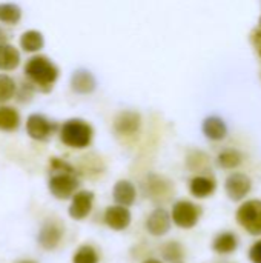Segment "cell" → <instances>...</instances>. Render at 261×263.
Wrapping results in <instances>:
<instances>
[{"mask_svg":"<svg viewBox=\"0 0 261 263\" xmlns=\"http://www.w3.org/2000/svg\"><path fill=\"white\" fill-rule=\"evenodd\" d=\"M51 168L54 174L48 180L49 193L58 200L71 199L80 186L75 170L60 159H51Z\"/></svg>","mask_w":261,"mask_h":263,"instance_id":"1","label":"cell"},{"mask_svg":"<svg viewBox=\"0 0 261 263\" xmlns=\"http://www.w3.org/2000/svg\"><path fill=\"white\" fill-rule=\"evenodd\" d=\"M26 77L40 89L49 91L58 77V68L45 55L31 57L25 66Z\"/></svg>","mask_w":261,"mask_h":263,"instance_id":"2","label":"cell"},{"mask_svg":"<svg viewBox=\"0 0 261 263\" xmlns=\"http://www.w3.org/2000/svg\"><path fill=\"white\" fill-rule=\"evenodd\" d=\"M94 131L92 126L82 119H71L60 128V140L75 149H83L91 145Z\"/></svg>","mask_w":261,"mask_h":263,"instance_id":"3","label":"cell"},{"mask_svg":"<svg viewBox=\"0 0 261 263\" xmlns=\"http://www.w3.org/2000/svg\"><path fill=\"white\" fill-rule=\"evenodd\" d=\"M237 222L252 236H261V200L254 199L242 203L237 210Z\"/></svg>","mask_w":261,"mask_h":263,"instance_id":"4","label":"cell"},{"mask_svg":"<svg viewBox=\"0 0 261 263\" xmlns=\"http://www.w3.org/2000/svg\"><path fill=\"white\" fill-rule=\"evenodd\" d=\"M200 214H202V210L195 203L189 200H178L174 203L171 210V220L178 228L191 230L198 223Z\"/></svg>","mask_w":261,"mask_h":263,"instance_id":"5","label":"cell"},{"mask_svg":"<svg viewBox=\"0 0 261 263\" xmlns=\"http://www.w3.org/2000/svg\"><path fill=\"white\" fill-rule=\"evenodd\" d=\"M94 206V193L92 191H77L71 197V203L68 208L69 217L74 220H83L86 219Z\"/></svg>","mask_w":261,"mask_h":263,"instance_id":"6","label":"cell"},{"mask_svg":"<svg viewBox=\"0 0 261 263\" xmlns=\"http://www.w3.org/2000/svg\"><path fill=\"white\" fill-rule=\"evenodd\" d=\"M251 188L252 182L243 173H234L225 182V191L228 197L234 202H242L251 193Z\"/></svg>","mask_w":261,"mask_h":263,"instance_id":"7","label":"cell"},{"mask_svg":"<svg viewBox=\"0 0 261 263\" xmlns=\"http://www.w3.org/2000/svg\"><path fill=\"white\" fill-rule=\"evenodd\" d=\"M54 129H55V125L42 114H31L26 120V133L34 140H38V142L48 140L52 136Z\"/></svg>","mask_w":261,"mask_h":263,"instance_id":"8","label":"cell"},{"mask_svg":"<svg viewBox=\"0 0 261 263\" xmlns=\"http://www.w3.org/2000/svg\"><path fill=\"white\" fill-rule=\"evenodd\" d=\"M171 213L165 208H155L146 219V231L154 237H163L171 231Z\"/></svg>","mask_w":261,"mask_h":263,"instance_id":"9","label":"cell"},{"mask_svg":"<svg viewBox=\"0 0 261 263\" xmlns=\"http://www.w3.org/2000/svg\"><path fill=\"white\" fill-rule=\"evenodd\" d=\"M105 223L108 225V228L114 230V231H123L131 225L132 216L128 206H122V205H111L105 210Z\"/></svg>","mask_w":261,"mask_h":263,"instance_id":"10","label":"cell"},{"mask_svg":"<svg viewBox=\"0 0 261 263\" xmlns=\"http://www.w3.org/2000/svg\"><path fill=\"white\" fill-rule=\"evenodd\" d=\"M63 237V230L62 227L54 222V220H48L38 231V236H37V242L38 245L46 250V251H52L58 247L60 240Z\"/></svg>","mask_w":261,"mask_h":263,"instance_id":"11","label":"cell"},{"mask_svg":"<svg viewBox=\"0 0 261 263\" xmlns=\"http://www.w3.org/2000/svg\"><path fill=\"white\" fill-rule=\"evenodd\" d=\"M112 199L117 205L131 206L137 199V190L132 182L129 180H118L112 188Z\"/></svg>","mask_w":261,"mask_h":263,"instance_id":"12","label":"cell"},{"mask_svg":"<svg viewBox=\"0 0 261 263\" xmlns=\"http://www.w3.org/2000/svg\"><path fill=\"white\" fill-rule=\"evenodd\" d=\"M71 86L78 94H89L95 89V79L86 69H78L71 77Z\"/></svg>","mask_w":261,"mask_h":263,"instance_id":"13","label":"cell"},{"mask_svg":"<svg viewBox=\"0 0 261 263\" xmlns=\"http://www.w3.org/2000/svg\"><path fill=\"white\" fill-rule=\"evenodd\" d=\"M215 182L211 177L205 176H197L191 180L189 183V191L195 199H206L214 194L215 191Z\"/></svg>","mask_w":261,"mask_h":263,"instance_id":"14","label":"cell"},{"mask_svg":"<svg viewBox=\"0 0 261 263\" xmlns=\"http://www.w3.org/2000/svg\"><path fill=\"white\" fill-rule=\"evenodd\" d=\"M203 133L209 140H223L228 134V126L220 117L211 116L203 122Z\"/></svg>","mask_w":261,"mask_h":263,"instance_id":"15","label":"cell"},{"mask_svg":"<svg viewBox=\"0 0 261 263\" xmlns=\"http://www.w3.org/2000/svg\"><path fill=\"white\" fill-rule=\"evenodd\" d=\"M114 126L120 134H125V136L134 134L140 126V116L131 111H125L115 119Z\"/></svg>","mask_w":261,"mask_h":263,"instance_id":"16","label":"cell"},{"mask_svg":"<svg viewBox=\"0 0 261 263\" xmlns=\"http://www.w3.org/2000/svg\"><path fill=\"white\" fill-rule=\"evenodd\" d=\"M20 63V52L9 43L0 45V71H12Z\"/></svg>","mask_w":261,"mask_h":263,"instance_id":"17","label":"cell"},{"mask_svg":"<svg viewBox=\"0 0 261 263\" xmlns=\"http://www.w3.org/2000/svg\"><path fill=\"white\" fill-rule=\"evenodd\" d=\"M237 247H238V240L235 234L231 231L218 234L212 242V250L218 254H231L237 250Z\"/></svg>","mask_w":261,"mask_h":263,"instance_id":"18","label":"cell"},{"mask_svg":"<svg viewBox=\"0 0 261 263\" xmlns=\"http://www.w3.org/2000/svg\"><path fill=\"white\" fill-rule=\"evenodd\" d=\"M43 45H45V40H43L42 32L38 31H34V29L26 31L20 37V46L26 52H37L43 48Z\"/></svg>","mask_w":261,"mask_h":263,"instance_id":"19","label":"cell"},{"mask_svg":"<svg viewBox=\"0 0 261 263\" xmlns=\"http://www.w3.org/2000/svg\"><path fill=\"white\" fill-rule=\"evenodd\" d=\"M20 125V116L14 108L0 106V129L2 131H14Z\"/></svg>","mask_w":261,"mask_h":263,"instance_id":"20","label":"cell"},{"mask_svg":"<svg viewBox=\"0 0 261 263\" xmlns=\"http://www.w3.org/2000/svg\"><path fill=\"white\" fill-rule=\"evenodd\" d=\"M242 154L237 151V149H232V148H229V149H223L220 154H218V157H217V162H218V165L222 166V168H225V170H232V168H237L240 163H242Z\"/></svg>","mask_w":261,"mask_h":263,"instance_id":"21","label":"cell"},{"mask_svg":"<svg viewBox=\"0 0 261 263\" xmlns=\"http://www.w3.org/2000/svg\"><path fill=\"white\" fill-rule=\"evenodd\" d=\"M22 11L17 5L14 3H0V22L14 25L20 20Z\"/></svg>","mask_w":261,"mask_h":263,"instance_id":"22","label":"cell"},{"mask_svg":"<svg viewBox=\"0 0 261 263\" xmlns=\"http://www.w3.org/2000/svg\"><path fill=\"white\" fill-rule=\"evenodd\" d=\"M72 263H98V253L91 245H82L74 253Z\"/></svg>","mask_w":261,"mask_h":263,"instance_id":"23","label":"cell"},{"mask_svg":"<svg viewBox=\"0 0 261 263\" xmlns=\"http://www.w3.org/2000/svg\"><path fill=\"white\" fill-rule=\"evenodd\" d=\"M15 91H17V86H15L14 79L6 74H0V103L11 100Z\"/></svg>","mask_w":261,"mask_h":263,"instance_id":"24","label":"cell"},{"mask_svg":"<svg viewBox=\"0 0 261 263\" xmlns=\"http://www.w3.org/2000/svg\"><path fill=\"white\" fill-rule=\"evenodd\" d=\"M163 257L169 262H178L183 257V248L177 242H171L163 247Z\"/></svg>","mask_w":261,"mask_h":263,"instance_id":"25","label":"cell"},{"mask_svg":"<svg viewBox=\"0 0 261 263\" xmlns=\"http://www.w3.org/2000/svg\"><path fill=\"white\" fill-rule=\"evenodd\" d=\"M249 260L252 263H261V240L249 248Z\"/></svg>","mask_w":261,"mask_h":263,"instance_id":"26","label":"cell"},{"mask_svg":"<svg viewBox=\"0 0 261 263\" xmlns=\"http://www.w3.org/2000/svg\"><path fill=\"white\" fill-rule=\"evenodd\" d=\"M31 97H32V86L29 83H26L22 88V94H18V100L20 102H28Z\"/></svg>","mask_w":261,"mask_h":263,"instance_id":"27","label":"cell"},{"mask_svg":"<svg viewBox=\"0 0 261 263\" xmlns=\"http://www.w3.org/2000/svg\"><path fill=\"white\" fill-rule=\"evenodd\" d=\"M252 43L255 46V49L258 51V54L261 55V29H257L252 32Z\"/></svg>","mask_w":261,"mask_h":263,"instance_id":"28","label":"cell"},{"mask_svg":"<svg viewBox=\"0 0 261 263\" xmlns=\"http://www.w3.org/2000/svg\"><path fill=\"white\" fill-rule=\"evenodd\" d=\"M6 40H8V34H6V31L0 28V45L6 43Z\"/></svg>","mask_w":261,"mask_h":263,"instance_id":"29","label":"cell"},{"mask_svg":"<svg viewBox=\"0 0 261 263\" xmlns=\"http://www.w3.org/2000/svg\"><path fill=\"white\" fill-rule=\"evenodd\" d=\"M143 263H163V262H160L158 259H148V260H145Z\"/></svg>","mask_w":261,"mask_h":263,"instance_id":"30","label":"cell"},{"mask_svg":"<svg viewBox=\"0 0 261 263\" xmlns=\"http://www.w3.org/2000/svg\"><path fill=\"white\" fill-rule=\"evenodd\" d=\"M18 263H35V262H32V260H22V262H18Z\"/></svg>","mask_w":261,"mask_h":263,"instance_id":"31","label":"cell"},{"mask_svg":"<svg viewBox=\"0 0 261 263\" xmlns=\"http://www.w3.org/2000/svg\"><path fill=\"white\" fill-rule=\"evenodd\" d=\"M260 26H261V17H260Z\"/></svg>","mask_w":261,"mask_h":263,"instance_id":"32","label":"cell"}]
</instances>
